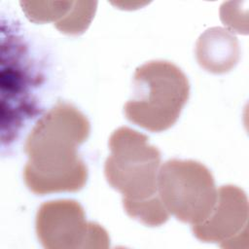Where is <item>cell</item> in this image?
Returning <instances> with one entry per match:
<instances>
[{"mask_svg":"<svg viewBox=\"0 0 249 249\" xmlns=\"http://www.w3.org/2000/svg\"><path fill=\"white\" fill-rule=\"evenodd\" d=\"M189 95L188 78L178 66L165 60L149 61L136 68L133 95L124 112L144 129L163 131L176 123Z\"/></svg>","mask_w":249,"mask_h":249,"instance_id":"cell-3","label":"cell"},{"mask_svg":"<svg viewBox=\"0 0 249 249\" xmlns=\"http://www.w3.org/2000/svg\"><path fill=\"white\" fill-rule=\"evenodd\" d=\"M158 192L169 215L192 226L203 222L217 198L210 170L194 160H169L159 170Z\"/></svg>","mask_w":249,"mask_h":249,"instance_id":"cell-4","label":"cell"},{"mask_svg":"<svg viewBox=\"0 0 249 249\" xmlns=\"http://www.w3.org/2000/svg\"><path fill=\"white\" fill-rule=\"evenodd\" d=\"M194 235L203 242L219 243L222 248H247L248 199L236 186L217 189L216 202L209 216L192 226Z\"/></svg>","mask_w":249,"mask_h":249,"instance_id":"cell-6","label":"cell"},{"mask_svg":"<svg viewBox=\"0 0 249 249\" xmlns=\"http://www.w3.org/2000/svg\"><path fill=\"white\" fill-rule=\"evenodd\" d=\"M37 236L47 249H105L109 235L98 224L88 222L83 207L73 199L44 202L36 214Z\"/></svg>","mask_w":249,"mask_h":249,"instance_id":"cell-5","label":"cell"},{"mask_svg":"<svg viewBox=\"0 0 249 249\" xmlns=\"http://www.w3.org/2000/svg\"><path fill=\"white\" fill-rule=\"evenodd\" d=\"M109 148L104 174L110 186L122 194L126 214L149 227L164 224L169 213L158 192L159 149L145 134L126 126L111 134Z\"/></svg>","mask_w":249,"mask_h":249,"instance_id":"cell-2","label":"cell"},{"mask_svg":"<svg viewBox=\"0 0 249 249\" xmlns=\"http://www.w3.org/2000/svg\"><path fill=\"white\" fill-rule=\"evenodd\" d=\"M239 44L233 33L222 27H211L197 39L196 56L204 70L213 74L231 71L238 62Z\"/></svg>","mask_w":249,"mask_h":249,"instance_id":"cell-7","label":"cell"},{"mask_svg":"<svg viewBox=\"0 0 249 249\" xmlns=\"http://www.w3.org/2000/svg\"><path fill=\"white\" fill-rule=\"evenodd\" d=\"M96 2L73 1L68 14L57 23L55 27L64 34L79 35L89 27L96 10Z\"/></svg>","mask_w":249,"mask_h":249,"instance_id":"cell-9","label":"cell"},{"mask_svg":"<svg viewBox=\"0 0 249 249\" xmlns=\"http://www.w3.org/2000/svg\"><path fill=\"white\" fill-rule=\"evenodd\" d=\"M20 5L29 20L36 23L54 22L55 24L68 14L73 1H23Z\"/></svg>","mask_w":249,"mask_h":249,"instance_id":"cell-8","label":"cell"},{"mask_svg":"<svg viewBox=\"0 0 249 249\" xmlns=\"http://www.w3.org/2000/svg\"><path fill=\"white\" fill-rule=\"evenodd\" d=\"M89 122L72 104L58 102L45 113L26 137L28 160L23 178L34 194L77 192L88 179L78 147L89 134Z\"/></svg>","mask_w":249,"mask_h":249,"instance_id":"cell-1","label":"cell"}]
</instances>
